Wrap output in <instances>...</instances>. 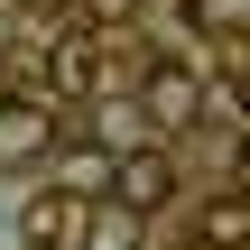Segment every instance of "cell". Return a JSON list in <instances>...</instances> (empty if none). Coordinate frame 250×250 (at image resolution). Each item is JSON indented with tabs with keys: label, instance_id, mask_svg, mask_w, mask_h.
Instances as JSON below:
<instances>
[{
	"label": "cell",
	"instance_id": "cell-2",
	"mask_svg": "<svg viewBox=\"0 0 250 250\" xmlns=\"http://www.w3.org/2000/svg\"><path fill=\"white\" fill-rule=\"evenodd\" d=\"M139 111H148L158 130H186V121L204 111V83H195V65H176V56H158V65L139 74Z\"/></svg>",
	"mask_w": 250,
	"mask_h": 250
},
{
	"label": "cell",
	"instance_id": "cell-7",
	"mask_svg": "<svg viewBox=\"0 0 250 250\" xmlns=\"http://www.w3.org/2000/svg\"><path fill=\"white\" fill-rule=\"evenodd\" d=\"M56 241H74V204H65V195L28 204V250H56Z\"/></svg>",
	"mask_w": 250,
	"mask_h": 250
},
{
	"label": "cell",
	"instance_id": "cell-8",
	"mask_svg": "<svg viewBox=\"0 0 250 250\" xmlns=\"http://www.w3.org/2000/svg\"><path fill=\"white\" fill-rule=\"evenodd\" d=\"M56 167H65V186H111V158L102 148H65Z\"/></svg>",
	"mask_w": 250,
	"mask_h": 250
},
{
	"label": "cell",
	"instance_id": "cell-9",
	"mask_svg": "<svg viewBox=\"0 0 250 250\" xmlns=\"http://www.w3.org/2000/svg\"><path fill=\"white\" fill-rule=\"evenodd\" d=\"M195 19H223V28H250V0H195Z\"/></svg>",
	"mask_w": 250,
	"mask_h": 250
},
{
	"label": "cell",
	"instance_id": "cell-4",
	"mask_svg": "<svg viewBox=\"0 0 250 250\" xmlns=\"http://www.w3.org/2000/svg\"><path fill=\"white\" fill-rule=\"evenodd\" d=\"M195 241H204V250H250V186L195 204Z\"/></svg>",
	"mask_w": 250,
	"mask_h": 250
},
{
	"label": "cell",
	"instance_id": "cell-1",
	"mask_svg": "<svg viewBox=\"0 0 250 250\" xmlns=\"http://www.w3.org/2000/svg\"><path fill=\"white\" fill-rule=\"evenodd\" d=\"M111 204H130V213L176 204V158H167V148H121V158H111Z\"/></svg>",
	"mask_w": 250,
	"mask_h": 250
},
{
	"label": "cell",
	"instance_id": "cell-5",
	"mask_svg": "<svg viewBox=\"0 0 250 250\" xmlns=\"http://www.w3.org/2000/svg\"><path fill=\"white\" fill-rule=\"evenodd\" d=\"M102 83V37L93 28H65L56 37V93H93Z\"/></svg>",
	"mask_w": 250,
	"mask_h": 250
},
{
	"label": "cell",
	"instance_id": "cell-3",
	"mask_svg": "<svg viewBox=\"0 0 250 250\" xmlns=\"http://www.w3.org/2000/svg\"><path fill=\"white\" fill-rule=\"evenodd\" d=\"M56 158V111L46 102H0V167H46Z\"/></svg>",
	"mask_w": 250,
	"mask_h": 250
},
{
	"label": "cell",
	"instance_id": "cell-6",
	"mask_svg": "<svg viewBox=\"0 0 250 250\" xmlns=\"http://www.w3.org/2000/svg\"><path fill=\"white\" fill-rule=\"evenodd\" d=\"M139 223L148 213H130V204H93L74 232H83V250H139Z\"/></svg>",
	"mask_w": 250,
	"mask_h": 250
}]
</instances>
